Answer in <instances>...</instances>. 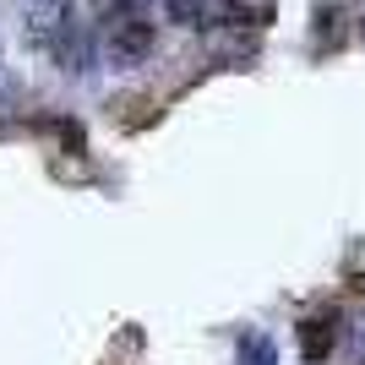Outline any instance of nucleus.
<instances>
[{"mask_svg":"<svg viewBox=\"0 0 365 365\" xmlns=\"http://www.w3.org/2000/svg\"><path fill=\"white\" fill-rule=\"evenodd\" d=\"M240 365H278V349L267 333H245L240 338Z\"/></svg>","mask_w":365,"mask_h":365,"instance_id":"4","label":"nucleus"},{"mask_svg":"<svg viewBox=\"0 0 365 365\" xmlns=\"http://www.w3.org/2000/svg\"><path fill=\"white\" fill-rule=\"evenodd\" d=\"M153 44H158V28L148 22V11L120 6V11L104 16V55H109V66L131 71V66H142L153 55Z\"/></svg>","mask_w":365,"mask_h":365,"instance_id":"1","label":"nucleus"},{"mask_svg":"<svg viewBox=\"0 0 365 365\" xmlns=\"http://www.w3.org/2000/svg\"><path fill=\"white\" fill-rule=\"evenodd\" d=\"M333 344H338V322L333 317H311V322H300V354L311 365H322L327 354H333Z\"/></svg>","mask_w":365,"mask_h":365,"instance_id":"3","label":"nucleus"},{"mask_svg":"<svg viewBox=\"0 0 365 365\" xmlns=\"http://www.w3.org/2000/svg\"><path fill=\"white\" fill-rule=\"evenodd\" d=\"M169 16L185 28H251L257 22L245 0H169Z\"/></svg>","mask_w":365,"mask_h":365,"instance_id":"2","label":"nucleus"},{"mask_svg":"<svg viewBox=\"0 0 365 365\" xmlns=\"http://www.w3.org/2000/svg\"><path fill=\"white\" fill-rule=\"evenodd\" d=\"M349 365H365V311L354 322V349H349Z\"/></svg>","mask_w":365,"mask_h":365,"instance_id":"5","label":"nucleus"}]
</instances>
